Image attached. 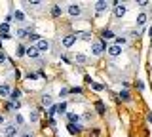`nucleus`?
Returning a JSON list of instances; mask_svg holds the SVG:
<instances>
[{
  "instance_id": "obj_3",
  "label": "nucleus",
  "mask_w": 152,
  "mask_h": 137,
  "mask_svg": "<svg viewBox=\"0 0 152 137\" xmlns=\"http://www.w3.org/2000/svg\"><path fill=\"white\" fill-rule=\"evenodd\" d=\"M25 55H27L28 59H38V55H40V51L36 50V46H34V44H31V46H28V48L25 50Z\"/></svg>"
},
{
  "instance_id": "obj_31",
  "label": "nucleus",
  "mask_w": 152,
  "mask_h": 137,
  "mask_svg": "<svg viewBox=\"0 0 152 137\" xmlns=\"http://www.w3.org/2000/svg\"><path fill=\"white\" fill-rule=\"evenodd\" d=\"M17 53H19V55H25V48H23V46H19V50H17Z\"/></svg>"
},
{
  "instance_id": "obj_2",
  "label": "nucleus",
  "mask_w": 152,
  "mask_h": 137,
  "mask_svg": "<svg viewBox=\"0 0 152 137\" xmlns=\"http://www.w3.org/2000/svg\"><path fill=\"white\" fill-rule=\"evenodd\" d=\"M4 135L6 137H13V135H19V127L15 124H8L4 127Z\"/></svg>"
},
{
  "instance_id": "obj_25",
  "label": "nucleus",
  "mask_w": 152,
  "mask_h": 137,
  "mask_svg": "<svg viewBox=\"0 0 152 137\" xmlns=\"http://www.w3.org/2000/svg\"><path fill=\"white\" fill-rule=\"evenodd\" d=\"M103 38H114V32L112 31H103Z\"/></svg>"
},
{
  "instance_id": "obj_24",
  "label": "nucleus",
  "mask_w": 152,
  "mask_h": 137,
  "mask_svg": "<svg viewBox=\"0 0 152 137\" xmlns=\"http://www.w3.org/2000/svg\"><path fill=\"white\" fill-rule=\"evenodd\" d=\"M6 61H8V57H6V53H4V51L0 50V65H6Z\"/></svg>"
},
{
  "instance_id": "obj_4",
  "label": "nucleus",
  "mask_w": 152,
  "mask_h": 137,
  "mask_svg": "<svg viewBox=\"0 0 152 137\" xmlns=\"http://www.w3.org/2000/svg\"><path fill=\"white\" fill-rule=\"evenodd\" d=\"M34 46H36V50L40 51V53H42V51H50V42H48L46 38H38V42Z\"/></svg>"
},
{
  "instance_id": "obj_34",
  "label": "nucleus",
  "mask_w": 152,
  "mask_h": 137,
  "mask_svg": "<svg viewBox=\"0 0 152 137\" xmlns=\"http://www.w3.org/2000/svg\"><path fill=\"white\" fill-rule=\"evenodd\" d=\"M139 6L141 8H146V6H150V2H139Z\"/></svg>"
},
{
  "instance_id": "obj_10",
  "label": "nucleus",
  "mask_w": 152,
  "mask_h": 137,
  "mask_svg": "<svg viewBox=\"0 0 152 137\" xmlns=\"http://www.w3.org/2000/svg\"><path fill=\"white\" fill-rule=\"evenodd\" d=\"M107 6H108V4L104 2V0H101V2H97V4H95V12H97V15H101V13H103L104 10H107Z\"/></svg>"
},
{
  "instance_id": "obj_21",
  "label": "nucleus",
  "mask_w": 152,
  "mask_h": 137,
  "mask_svg": "<svg viewBox=\"0 0 152 137\" xmlns=\"http://www.w3.org/2000/svg\"><path fill=\"white\" fill-rule=\"evenodd\" d=\"M8 31H10V25L8 23H2V25H0V32H2V34H8Z\"/></svg>"
},
{
  "instance_id": "obj_16",
  "label": "nucleus",
  "mask_w": 152,
  "mask_h": 137,
  "mask_svg": "<svg viewBox=\"0 0 152 137\" xmlns=\"http://www.w3.org/2000/svg\"><path fill=\"white\" fill-rule=\"evenodd\" d=\"M74 36H76V40H78V38H82V40H89V38H91L88 32H76Z\"/></svg>"
},
{
  "instance_id": "obj_23",
  "label": "nucleus",
  "mask_w": 152,
  "mask_h": 137,
  "mask_svg": "<svg viewBox=\"0 0 152 137\" xmlns=\"http://www.w3.org/2000/svg\"><path fill=\"white\" fill-rule=\"evenodd\" d=\"M66 116H69V120H70V122H78V120H80V116H78V114H72V112H69Z\"/></svg>"
},
{
  "instance_id": "obj_35",
  "label": "nucleus",
  "mask_w": 152,
  "mask_h": 137,
  "mask_svg": "<svg viewBox=\"0 0 152 137\" xmlns=\"http://www.w3.org/2000/svg\"><path fill=\"white\" fill-rule=\"evenodd\" d=\"M19 137H32V133H28V131H25V133H21Z\"/></svg>"
},
{
  "instance_id": "obj_5",
  "label": "nucleus",
  "mask_w": 152,
  "mask_h": 137,
  "mask_svg": "<svg viewBox=\"0 0 152 137\" xmlns=\"http://www.w3.org/2000/svg\"><path fill=\"white\" fill-rule=\"evenodd\" d=\"M61 44L65 46V48H72V46L76 44V36L74 34H66L63 40H61Z\"/></svg>"
},
{
  "instance_id": "obj_30",
  "label": "nucleus",
  "mask_w": 152,
  "mask_h": 137,
  "mask_svg": "<svg viewBox=\"0 0 152 137\" xmlns=\"http://www.w3.org/2000/svg\"><path fill=\"white\" fill-rule=\"evenodd\" d=\"M93 89H95V92H101L103 86H101V84H93Z\"/></svg>"
},
{
  "instance_id": "obj_9",
  "label": "nucleus",
  "mask_w": 152,
  "mask_h": 137,
  "mask_svg": "<svg viewBox=\"0 0 152 137\" xmlns=\"http://www.w3.org/2000/svg\"><path fill=\"white\" fill-rule=\"evenodd\" d=\"M10 93H12V88L8 84H0V97H10Z\"/></svg>"
},
{
  "instance_id": "obj_20",
  "label": "nucleus",
  "mask_w": 152,
  "mask_h": 137,
  "mask_svg": "<svg viewBox=\"0 0 152 137\" xmlns=\"http://www.w3.org/2000/svg\"><path fill=\"white\" fill-rule=\"evenodd\" d=\"M28 118H31V122H38V111H31Z\"/></svg>"
},
{
  "instance_id": "obj_14",
  "label": "nucleus",
  "mask_w": 152,
  "mask_h": 137,
  "mask_svg": "<svg viewBox=\"0 0 152 137\" xmlns=\"http://www.w3.org/2000/svg\"><path fill=\"white\" fill-rule=\"evenodd\" d=\"M25 124V116L23 114H15V126L19 127V126H23Z\"/></svg>"
},
{
  "instance_id": "obj_37",
  "label": "nucleus",
  "mask_w": 152,
  "mask_h": 137,
  "mask_svg": "<svg viewBox=\"0 0 152 137\" xmlns=\"http://www.w3.org/2000/svg\"><path fill=\"white\" fill-rule=\"evenodd\" d=\"M0 124H4V116L2 114H0Z\"/></svg>"
},
{
  "instance_id": "obj_13",
  "label": "nucleus",
  "mask_w": 152,
  "mask_h": 137,
  "mask_svg": "<svg viewBox=\"0 0 152 137\" xmlns=\"http://www.w3.org/2000/svg\"><path fill=\"white\" fill-rule=\"evenodd\" d=\"M145 23H146V13H139V15H137V25L142 27Z\"/></svg>"
},
{
  "instance_id": "obj_15",
  "label": "nucleus",
  "mask_w": 152,
  "mask_h": 137,
  "mask_svg": "<svg viewBox=\"0 0 152 137\" xmlns=\"http://www.w3.org/2000/svg\"><path fill=\"white\" fill-rule=\"evenodd\" d=\"M66 105H69V103H65V101H63V103H61V105H57V107H55V111L59 112V114H63V112L66 111Z\"/></svg>"
},
{
  "instance_id": "obj_6",
  "label": "nucleus",
  "mask_w": 152,
  "mask_h": 137,
  "mask_svg": "<svg viewBox=\"0 0 152 137\" xmlns=\"http://www.w3.org/2000/svg\"><path fill=\"white\" fill-rule=\"evenodd\" d=\"M103 51H104V44H103V42H93V44H91V53L93 55H101Z\"/></svg>"
},
{
  "instance_id": "obj_29",
  "label": "nucleus",
  "mask_w": 152,
  "mask_h": 137,
  "mask_svg": "<svg viewBox=\"0 0 152 137\" xmlns=\"http://www.w3.org/2000/svg\"><path fill=\"white\" fill-rule=\"evenodd\" d=\"M116 44L118 46H124V44H126V38H116Z\"/></svg>"
},
{
  "instance_id": "obj_7",
  "label": "nucleus",
  "mask_w": 152,
  "mask_h": 137,
  "mask_svg": "<svg viewBox=\"0 0 152 137\" xmlns=\"http://www.w3.org/2000/svg\"><path fill=\"white\" fill-rule=\"evenodd\" d=\"M120 53H122V46H118V44L108 46V55H110V57H118Z\"/></svg>"
},
{
  "instance_id": "obj_36",
  "label": "nucleus",
  "mask_w": 152,
  "mask_h": 137,
  "mask_svg": "<svg viewBox=\"0 0 152 137\" xmlns=\"http://www.w3.org/2000/svg\"><path fill=\"white\" fill-rule=\"evenodd\" d=\"M146 118H148V122H150V124H152V114H148V116H146Z\"/></svg>"
},
{
  "instance_id": "obj_26",
  "label": "nucleus",
  "mask_w": 152,
  "mask_h": 137,
  "mask_svg": "<svg viewBox=\"0 0 152 137\" xmlns=\"http://www.w3.org/2000/svg\"><path fill=\"white\" fill-rule=\"evenodd\" d=\"M27 34H28L27 29H19V31H17V36H19V38H23V36H27Z\"/></svg>"
},
{
  "instance_id": "obj_19",
  "label": "nucleus",
  "mask_w": 152,
  "mask_h": 137,
  "mask_svg": "<svg viewBox=\"0 0 152 137\" xmlns=\"http://www.w3.org/2000/svg\"><path fill=\"white\" fill-rule=\"evenodd\" d=\"M51 15H53V17H59L61 15V8L59 6H53V8H51Z\"/></svg>"
},
{
  "instance_id": "obj_8",
  "label": "nucleus",
  "mask_w": 152,
  "mask_h": 137,
  "mask_svg": "<svg viewBox=\"0 0 152 137\" xmlns=\"http://www.w3.org/2000/svg\"><path fill=\"white\" fill-rule=\"evenodd\" d=\"M66 12H69V15H70V17H78L80 13H82V10H80V6H78V4H70Z\"/></svg>"
},
{
  "instance_id": "obj_22",
  "label": "nucleus",
  "mask_w": 152,
  "mask_h": 137,
  "mask_svg": "<svg viewBox=\"0 0 152 137\" xmlns=\"http://www.w3.org/2000/svg\"><path fill=\"white\" fill-rule=\"evenodd\" d=\"M69 93H70V89H66V88H61L59 89V97H66Z\"/></svg>"
},
{
  "instance_id": "obj_12",
  "label": "nucleus",
  "mask_w": 152,
  "mask_h": 137,
  "mask_svg": "<svg viewBox=\"0 0 152 137\" xmlns=\"http://www.w3.org/2000/svg\"><path fill=\"white\" fill-rule=\"evenodd\" d=\"M74 61H76L78 65H86V63H88V57H86L84 53H76V55H74Z\"/></svg>"
},
{
  "instance_id": "obj_32",
  "label": "nucleus",
  "mask_w": 152,
  "mask_h": 137,
  "mask_svg": "<svg viewBox=\"0 0 152 137\" xmlns=\"http://www.w3.org/2000/svg\"><path fill=\"white\" fill-rule=\"evenodd\" d=\"M27 78H28V80H34V78H36V74H34V73H28V74H27Z\"/></svg>"
},
{
  "instance_id": "obj_27",
  "label": "nucleus",
  "mask_w": 152,
  "mask_h": 137,
  "mask_svg": "<svg viewBox=\"0 0 152 137\" xmlns=\"http://www.w3.org/2000/svg\"><path fill=\"white\" fill-rule=\"evenodd\" d=\"M28 38H31L32 42H38V34H34V32H28Z\"/></svg>"
},
{
  "instance_id": "obj_18",
  "label": "nucleus",
  "mask_w": 152,
  "mask_h": 137,
  "mask_svg": "<svg viewBox=\"0 0 152 137\" xmlns=\"http://www.w3.org/2000/svg\"><path fill=\"white\" fill-rule=\"evenodd\" d=\"M15 19H17V21H25V12L17 10V12H15Z\"/></svg>"
},
{
  "instance_id": "obj_28",
  "label": "nucleus",
  "mask_w": 152,
  "mask_h": 137,
  "mask_svg": "<svg viewBox=\"0 0 152 137\" xmlns=\"http://www.w3.org/2000/svg\"><path fill=\"white\" fill-rule=\"evenodd\" d=\"M97 111L101 112V114H103V112H104V107H103V103H97Z\"/></svg>"
},
{
  "instance_id": "obj_11",
  "label": "nucleus",
  "mask_w": 152,
  "mask_h": 137,
  "mask_svg": "<svg viewBox=\"0 0 152 137\" xmlns=\"http://www.w3.org/2000/svg\"><path fill=\"white\" fill-rule=\"evenodd\" d=\"M42 105L44 107H53V99H51V95H42Z\"/></svg>"
},
{
  "instance_id": "obj_1",
  "label": "nucleus",
  "mask_w": 152,
  "mask_h": 137,
  "mask_svg": "<svg viewBox=\"0 0 152 137\" xmlns=\"http://www.w3.org/2000/svg\"><path fill=\"white\" fill-rule=\"evenodd\" d=\"M126 12H127V8L124 6V4L114 2V17H124V15H126Z\"/></svg>"
},
{
  "instance_id": "obj_17",
  "label": "nucleus",
  "mask_w": 152,
  "mask_h": 137,
  "mask_svg": "<svg viewBox=\"0 0 152 137\" xmlns=\"http://www.w3.org/2000/svg\"><path fill=\"white\" fill-rule=\"evenodd\" d=\"M10 97H12V99H13V101H17V99H19V97H21V92H19V89H13V92H12V93H10Z\"/></svg>"
},
{
  "instance_id": "obj_33",
  "label": "nucleus",
  "mask_w": 152,
  "mask_h": 137,
  "mask_svg": "<svg viewBox=\"0 0 152 137\" xmlns=\"http://www.w3.org/2000/svg\"><path fill=\"white\" fill-rule=\"evenodd\" d=\"M137 88H139V89H141V92H142V89H145V84H142V82H141V80H139V82H137Z\"/></svg>"
}]
</instances>
